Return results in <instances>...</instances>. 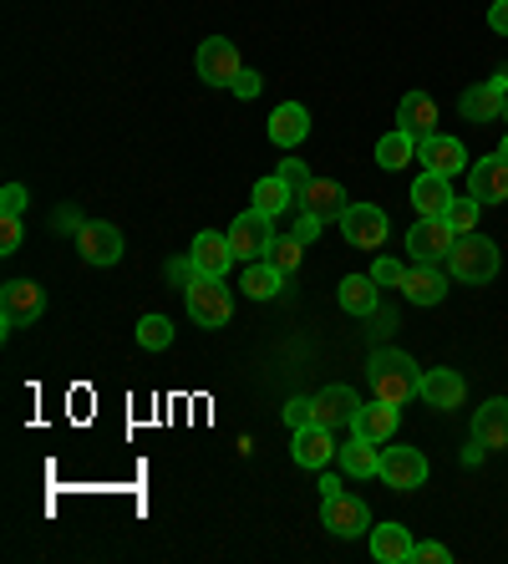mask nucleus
Wrapping results in <instances>:
<instances>
[{
	"label": "nucleus",
	"instance_id": "nucleus-15",
	"mask_svg": "<svg viewBox=\"0 0 508 564\" xmlns=\"http://www.w3.org/2000/svg\"><path fill=\"white\" fill-rule=\"evenodd\" d=\"M295 209L300 214H315V219H326V224H341V214L352 209V194H346L336 178H315V184L295 198Z\"/></svg>",
	"mask_w": 508,
	"mask_h": 564
},
{
	"label": "nucleus",
	"instance_id": "nucleus-21",
	"mask_svg": "<svg viewBox=\"0 0 508 564\" xmlns=\"http://www.w3.org/2000/svg\"><path fill=\"white\" fill-rule=\"evenodd\" d=\"M402 295H407L412 305H443V295H447L443 270H437V264H407Z\"/></svg>",
	"mask_w": 508,
	"mask_h": 564
},
{
	"label": "nucleus",
	"instance_id": "nucleus-11",
	"mask_svg": "<svg viewBox=\"0 0 508 564\" xmlns=\"http://www.w3.org/2000/svg\"><path fill=\"white\" fill-rule=\"evenodd\" d=\"M321 524L341 539H356V534H371V509L352 494H336V499H321Z\"/></svg>",
	"mask_w": 508,
	"mask_h": 564
},
{
	"label": "nucleus",
	"instance_id": "nucleus-6",
	"mask_svg": "<svg viewBox=\"0 0 508 564\" xmlns=\"http://www.w3.org/2000/svg\"><path fill=\"white\" fill-rule=\"evenodd\" d=\"M274 245V214H260V209H245L235 224H229V250L235 260H264Z\"/></svg>",
	"mask_w": 508,
	"mask_h": 564
},
{
	"label": "nucleus",
	"instance_id": "nucleus-33",
	"mask_svg": "<svg viewBox=\"0 0 508 564\" xmlns=\"http://www.w3.org/2000/svg\"><path fill=\"white\" fill-rule=\"evenodd\" d=\"M138 346H143V351H163V346H173V321L169 315H143V321H138Z\"/></svg>",
	"mask_w": 508,
	"mask_h": 564
},
{
	"label": "nucleus",
	"instance_id": "nucleus-45",
	"mask_svg": "<svg viewBox=\"0 0 508 564\" xmlns=\"http://www.w3.org/2000/svg\"><path fill=\"white\" fill-rule=\"evenodd\" d=\"M52 224H56V229H72V235H82V229H87V219H82L77 209H62Z\"/></svg>",
	"mask_w": 508,
	"mask_h": 564
},
{
	"label": "nucleus",
	"instance_id": "nucleus-30",
	"mask_svg": "<svg viewBox=\"0 0 508 564\" xmlns=\"http://www.w3.org/2000/svg\"><path fill=\"white\" fill-rule=\"evenodd\" d=\"M290 275H280L270 260H249L245 270V295L249 301H270V295H280V285H285Z\"/></svg>",
	"mask_w": 508,
	"mask_h": 564
},
{
	"label": "nucleus",
	"instance_id": "nucleus-39",
	"mask_svg": "<svg viewBox=\"0 0 508 564\" xmlns=\"http://www.w3.org/2000/svg\"><path fill=\"white\" fill-rule=\"evenodd\" d=\"M402 275H407V264L387 260V254H381V260L371 264V280H377V285H397V290H402Z\"/></svg>",
	"mask_w": 508,
	"mask_h": 564
},
{
	"label": "nucleus",
	"instance_id": "nucleus-44",
	"mask_svg": "<svg viewBox=\"0 0 508 564\" xmlns=\"http://www.w3.org/2000/svg\"><path fill=\"white\" fill-rule=\"evenodd\" d=\"M488 26H494L498 36H508V0H494V6H488Z\"/></svg>",
	"mask_w": 508,
	"mask_h": 564
},
{
	"label": "nucleus",
	"instance_id": "nucleus-2",
	"mask_svg": "<svg viewBox=\"0 0 508 564\" xmlns=\"http://www.w3.org/2000/svg\"><path fill=\"white\" fill-rule=\"evenodd\" d=\"M447 275L457 285H488L498 275V245L494 239H483L478 229L473 235H457L453 250H447Z\"/></svg>",
	"mask_w": 508,
	"mask_h": 564
},
{
	"label": "nucleus",
	"instance_id": "nucleus-20",
	"mask_svg": "<svg viewBox=\"0 0 508 564\" xmlns=\"http://www.w3.org/2000/svg\"><path fill=\"white\" fill-rule=\"evenodd\" d=\"M305 138H311V112H305L300 102H280V107H274V112H270V143L274 148H300Z\"/></svg>",
	"mask_w": 508,
	"mask_h": 564
},
{
	"label": "nucleus",
	"instance_id": "nucleus-47",
	"mask_svg": "<svg viewBox=\"0 0 508 564\" xmlns=\"http://www.w3.org/2000/svg\"><path fill=\"white\" fill-rule=\"evenodd\" d=\"M498 153H504V158H508V138H504V148H498Z\"/></svg>",
	"mask_w": 508,
	"mask_h": 564
},
{
	"label": "nucleus",
	"instance_id": "nucleus-31",
	"mask_svg": "<svg viewBox=\"0 0 508 564\" xmlns=\"http://www.w3.org/2000/svg\"><path fill=\"white\" fill-rule=\"evenodd\" d=\"M249 204H255L260 214H285V209H295V198H290V188L280 184V173L260 178V184H255V194H249Z\"/></svg>",
	"mask_w": 508,
	"mask_h": 564
},
{
	"label": "nucleus",
	"instance_id": "nucleus-28",
	"mask_svg": "<svg viewBox=\"0 0 508 564\" xmlns=\"http://www.w3.org/2000/svg\"><path fill=\"white\" fill-rule=\"evenodd\" d=\"M336 301L346 315H377V280L371 275H346L336 285Z\"/></svg>",
	"mask_w": 508,
	"mask_h": 564
},
{
	"label": "nucleus",
	"instance_id": "nucleus-16",
	"mask_svg": "<svg viewBox=\"0 0 508 564\" xmlns=\"http://www.w3.org/2000/svg\"><path fill=\"white\" fill-rule=\"evenodd\" d=\"M77 250L87 264H118L122 260V229L107 219H87V229L77 235Z\"/></svg>",
	"mask_w": 508,
	"mask_h": 564
},
{
	"label": "nucleus",
	"instance_id": "nucleus-1",
	"mask_svg": "<svg viewBox=\"0 0 508 564\" xmlns=\"http://www.w3.org/2000/svg\"><path fill=\"white\" fill-rule=\"evenodd\" d=\"M366 387H371V397H381V402H391V408H402L407 397H418L422 371L407 351L381 346V351H371V361H366Z\"/></svg>",
	"mask_w": 508,
	"mask_h": 564
},
{
	"label": "nucleus",
	"instance_id": "nucleus-25",
	"mask_svg": "<svg viewBox=\"0 0 508 564\" xmlns=\"http://www.w3.org/2000/svg\"><path fill=\"white\" fill-rule=\"evenodd\" d=\"M473 437H478L488 453H494V447H508V397L483 402L478 417H473Z\"/></svg>",
	"mask_w": 508,
	"mask_h": 564
},
{
	"label": "nucleus",
	"instance_id": "nucleus-40",
	"mask_svg": "<svg viewBox=\"0 0 508 564\" xmlns=\"http://www.w3.org/2000/svg\"><path fill=\"white\" fill-rule=\"evenodd\" d=\"M447 560H453V550H447V544H437V539L412 550V564H447Z\"/></svg>",
	"mask_w": 508,
	"mask_h": 564
},
{
	"label": "nucleus",
	"instance_id": "nucleus-13",
	"mask_svg": "<svg viewBox=\"0 0 508 564\" xmlns=\"http://www.w3.org/2000/svg\"><path fill=\"white\" fill-rule=\"evenodd\" d=\"M418 397L428 402V408H437V412H453V408H463L468 381H463V371H453V367H432V371H422Z\"/></svg>",
	"mask_w": 508,
	"mask_h": 564
},
{
	"label": "nucleus",
	"instance_id": "nucleus-46",
	"mask_svg": "<svg viewBox=\"0 0 508 564\" xmlns=\"http://www.w3.org/2000/svg\"><path fill=\"white\" fill-rule=\"evenodd\" d=\"M341 488H346V484H341V478H331V473H321V499H336Z\"/></svg>",
	"mask_w": 508,
	"mask_h": 564
},
{
	"label": "nucleus",
	"instance_id": "nucleus-27",
	"mask_svg": "<svg viewBox=\"0 0 508 564\" xmlns=\"http://www.w3.org/2000/svg\"><path fill=\"white\" fill-rule=\"evenodd\" d=\"M453 178H443V173H422L418 184H412V209L418 214H447V204H453Z\"/></svg>",
	"mask_w": 508,
	"mask_h": 564
},
{
	"label": "nucleus",
	"instance_id": "nucleus-5",
	"mask_svg": "<svg viewBox=\"0 0 508 564\" xmlns=\"http://www.w3.org/2000/svg\"><path fill=\"white\" fill-rule=\"evenodd\" d=\"M453 224L443 214H418V224L407 229V254L418 264H447V250H453Z\"/></svg>",
	"mask_w": 508,
	"mask_h": 564
},
{
	"label": "nucleus",
	"instance_id": "nucleus-43",
	"mask_svg": "<svg viewBox=\"0 0 508 564\" xmlns=\"http://www.w3.org/2000/svg\"><path fill=\"white\" fill-rule=\"evenodd\" d=\"M321 229H326V219H315V214H300V224H295V235L311 245V239H321Z\"/></svg>",
	"mask_w": 508,
	"mask_h": 564
},
{
	"label": "nucleus",
	"instance_id": "nucleus-35",
	"mask_svg": "<svg viewBox=\"0 0 508 564\" xmlns=\"http://www.w3.org/2000/svg\"><path fill=\"white\" fill-rule=\"evenodd\" d=\"M274 173H280V184L290 188V198H300V194H305V188L315 184V173L305 169L300 158H285V163H280V169H274Z\"/></svg>",
	"mask_w": 508,
	"mask_h": 564
},
{
	"label": "nucleus",
	"instance_id": "nucleus-22",
	"mask_svg": "<svg viewBox=\"0 0 508 564\" xmlns=\"http://www.w3.org/2000/svg\"><path fill=\"white\" fill-rule=\"evenodd\" d=\"M356 408H361V402H356L352 387H326V392H315V422L331 427V433H336V427H352Z\"/></svg>",
	"mask_w": 508,
	"mask_h": 564
},
{
	"label": "nucleus",
	"instance_id": "nucleus-38",
	"mask_svg": "<svg viewBox=\"0 0 508 564\" xmlns=\"http://www.w3.org/2000/svg\"><path fill=\"white\" fill-rule=\"evenodd\" d=\"M163 275H169V285H179V290H188L194 285V254H179V260H169V270H163Z\"/></svg>",
	"mask_w": 508,
	"mask_h": 564
},
{
	"label": "nucleus",
	"instance_id": "nucleus-34",
	"mask_svg": "<svg viewBox=\"0 0 508 564\" xmlns=\"http://www.w3.org/2000/svg\"><path fill=\"white\" fill-rule=\"evenodd\" d=\"M478 209H483V204L468 194V198H453V204H447V214H443V219L453 224V235H473V229H478Z\"/></svg>",
	"mask_w": 508,
	"mask_h": 564
},
{
	"label": "nucleus",
	"instance_id": "nucleus-42",
	"mask_svg": "<svg viewBox=\"0 0 508 564\" xmlns=\"http://www.w3.org/2000/svg\"><path fill=\"white\" fill-rule=\"evenodd\" d=\"M260 87H264V82H260V72H249V66H245V72H239V77H235V97H245V102H249V97H260Z\"/></svg>",
	"mask_w": 508,
	"mask_h": 564
},
{
	"label": "nucleus",
	"instance_id": "nucleus-3",
	"mask_svg": "<svg viewBox=\"0 0 508 564\" xmlns=\"http://www.w3.org/2000/svg\"><path fill=\"white\" fill-rule=\"evenodd\" d=\"M183 305L194 315V326H204V330L229 326V315H235L229 290H224V280H214V275H194V285L183 290Z\"/></svg>",
	"mask_w": 508,
	"mask_h": 564
},
{
	"label": "nucleus",
	"instance_id": "nucleus-12",
	"mask_svg": "<svg viewBox=\"0 0 508 564\" xmlns=\"http://www.w3.org/2000/svg\"><path fill=\"white\" fill-rule=\"evenodd\" d=\"M468 184H473V198H478L483 209H494V204H508V158H504V153L478 158V163L468 169Z\"/></svg>",
	"mask_w": 508,
	"mask_h": 564
},
{
	"label": "nucleus",
	"instance_id": "nucleus-26",
	"mask_svg": "<svg viewBox=\"0 0 508 564\" xmlns=\"http://www.w3.org/2000/svg\"><path fill=\"white\" fill-rule=\"evenodd\" d=\"M397 128H407L412 138H432L437 132V102L428 93H407L397 107Z\"/></svg>",
	"mask_w": 508,
	"mask_h": 564
},
{
	"label": "nucleus",
	"instance_id": "nucleus-17",
	"mask_svg": "<svg viewBox=\"0 0 508 564\" xmlns=\"http://www.w3.org/2000/svg\"><path fill=\"white\" fill-rule=\"evenodd\" d=\"M290 453H295L300 468H326L331 458H336V437H331V427H321V422H311V427H295V437H290Z\"/></svg>",
	"mask_w": 508,
	"mask_h": 564
},
{
	"label": "nucleus",
	"instance_id": "nucleus-4",
	"mask_svg": "<svg viewBox=\"0 0 508 564\" xmlns=\"http://www.w3.org/2000/svg\"><path fill=\"white\" fill-rule=\"evenodd\" d=\"M41 311H46V290L36 280H6V290H0V330L6 336L41 321Z\"/></svg>",
	"mask_w": 508,
	"mask_h": 564
},
{
	"label": "nucleus",
	"instance_id": "nucleus-7",
	"mask_svg": "<svg viewBox=\"0 0 508 564\" xmlns=\"http://www.w3.org/2000/svg\"><path fill=\"white\" fill-rule=\"evenodd\" d=\"M194 66H198V77L209 82V87H235V77L245 72V62H239V46H235V41H224V36L198 41Z\"/></svg>",
	"mask_w": 508,
	"mask_h": 564
},
{
	"label": "nucleus",
	"instance_id": "nucleus-10",
	"mask_svg": "<svg viewBox=\"0 0 508 564\" xmlns=\"http://www.w3.org/2000/svg\"><path fill=\"white\" fill-rule=\"evenodd\" d=\"M418 163H428V173H443V178H457V173L473 169L468 148L457 143V138H443V132H432V138H418Z\"/></svg>",
	"mask_w": 508,
	"mask_h": 564
},
{
	"label": "nucleus",
	"instance_id": "nucleus-9",
	"mask_svg": "<svg viewBox=\"0 0 508 564\" xmlns=\"http://www.w3.org/2000/svg\"><path fill=\"white\" fill-rule=\"evenodd\" d=\"M387 488L397 494H412V488L428 484V458L418 447H381V473H377Z\"/></svg>",
	"mask_w": 508,
	"mask_h": 564
},
{
	"label": "nucleus",
	"instance_id": "nucleus-41",
	"mask_svg": "<svg viewBox=\"0 0 508 564\" xmlns=\"http://www.w3.org/2000/svg\"><path fill=\"white\" fill-rule=\"evenodd\" d=\"M15 250H21V219L0 214V254H15Z\"/></svg>",
	"mask_w": 508,
	"mask_h": 564
},
{
	"label": "nucleus",
	"instance_id": "nucleus-48",
	"mask_svg": "<svg viewBox=\"0 0 508 564\" xmlns=\"http://www.w3.org/2000/svg\"><path fill=\"white\" fill-rule=\"evenodd\" d=\"M504 122H508V102H504Z\"/></svg>",
	"mask_w": 508,
	"mask_h": 564
},
{
	"label": "nucleus",
	"instance_id": "nucleus-14",
	"mask_svg": "<svg viewBox=\"0 0 508 564\" xmlns=\"http://www.w3.org/2000/svg\"><path fill=\"white\" fill-rule=\"evenodd\" d=\"M504 102H508V66L498 72L494 82H478L473 93H463V118L468 122H498L504 118Z\"/></svg>",
	"mask_w": 508,
	"mask_h": 564
},
{
	"label": "nucleus",
	"instance_id": "nucleus-19",
	"mask_svg": "<svg viewBox=\"0 0 508 564\" xmlns=\"http://www.w3.org/2000/svg\"><path fill=\"white\" fill-rule=\"evenodd\" d=\"M194 270L198 275H214L224 280L229 275V264H235V250H229V235H214V229H204V235H194Z\"/></svg>",
	"mask_w": 508,
	"mask_h": 564
},
{
	"label": "nucleus",
	"instance_id": "nucleus-23",
	"mask_svg": "<svg viewBox=\"0 0 508 564\" xmlns=\"http://www.w3.org/2000/svg\"><path fill=\"white\" fill-rule=\"evenodd\" d=\"M336 463H341V473H346V478H371V473H381V443L352 433V443L336 447Z\"/></svg>",
	"mask_w": 508,
	"mask_h": 564
},
{
	"label": "nucleus",
	"instance_id": "nucleus-18",
	"mask_svg": "<svg viewBox=\"0 0 508 564\" xmlns=\"http://www.w3.org/2000/svg\"><path fill=\"white\" fill-rule=\"evenodd\" d=\"M397 417H402V408H391V402L371 397V402H361V408H356L352 433L356 437H371V443H391V437H397Z\"/></svg>",
	"mask_w": 508,
	"mask_h": 564
},
{
	"label": "nucleus",
	"instance_id": "nucleus-32",
	"mask_svg": "<svg viewBox=\"0 0 508 564\" xmlns=\"http://www.w3.org/2000/svg\"><path fill=\"white\" fill-rule=\"evenodd\" d=\"M264 260H270L280 275H295L300 260H305V239H300V235H274V245H270V254H264Z\"/></svg>",
	"mask_w": 508,
	"mask_h": 564
},
{
	"label": "nucleus",
	"instance_id": "nucleus-29",
	"mask_svg": "<svg viewBox=\"0 0 508 564\" xmlns=\"http://www.w3.org/2000/svg\"><path fill=\"white\" fill-rule=\"evenodd\" d=\"M377 163L387 173H402L407 163H418V138H412V132L407 128H397V132H387V138H381L377 143Z\"/></svg>",
	"mask_w": 508,
	"mask_h": 564
},
{
	"label": "nucleus",
	"instance_id": "nucleus-37",
	"mask_svg": "<svg viewBox=\"0 0 508 564\" xmlns=\"http://www.w3.org/2000/svg\"><path fill=\"white\" fill-rule=\"evenodd\" d=\"M285 422H290V427H311V422H315V397H290V402H285Z\"/></svg>",
	"mask_w": 508,
	"mask_h": 564
},
{
	"label": "nucleus",
	"instance_id": "nucleus-8",
	"mask_svg": "<svg viewBox=\"0 0 508 564\" xmlns=\"http://www.w3.org/2000/svg\"><path fill=\"white\" fill-rule=\"evenodd\" d=\"M387 229H391V219L377 204H356L352 198V209L341 214V235H346V245H356V250H381V245H387Z\"/></svg>",
	"mask_w": 508,
	"mask_h": 564
},
{
	"label": "nucleus",
	"instance_id": "nucleus-36",
	"mask_svg": "<svg viewBox=\"0 0 508 564\" xmlns=\"http://www.w3.org/2000/svg\"><path fill=\"white\" fill-rule=\"evenodd\" d=\"M26 204H31V194L21 184H6V188H0V214H6V219H21V214H26Z\"/></svg>",
	"mask_w": 508,
	"mask_h": 564
},
{
	"label": "nucleus",
	"instance_id": "nucleus-24",
	"mask_svg": "<svg viewBox=\"0 0 508 564\" xmlns=\"http://www.w3.org/2000/svg\"><path fill=\"white\" fill-rule=\"evenodd\" d=\"M412 529L402 524H371V554H377L381 564H412Z\"/></svg>",
	"mask_w": 508,
	"mask_h": 564
}]
</instances>
